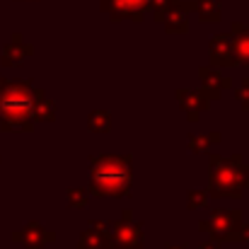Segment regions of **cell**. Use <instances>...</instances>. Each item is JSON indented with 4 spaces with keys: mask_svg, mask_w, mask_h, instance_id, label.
<instances>
[{
    "mask_svg": "<svg viewBox=\"0 0 249 249\" xmlns=\"http://www.w3.org/2000/svg\"><path fill=\"white\" fill-rule=\"evenodd\" d=\"M133 186L131 155H94L89 158V196L126 198Z\"/></svg>",
    "mask_w": 249,
    "mask_h": 249,
    "instance_id": "1",
    "label": "cell"
},
{
    "mask_svg": "<svg viewBox=\"0 0 249 249\" xmlns=\"http://www.w3.org/2000/svg\"><path fill=\"white\" fill-rule=\"evenodd\" d=\"M44 94V87H34L32 80H10L0 89V131L2 133H32L34 116L32 104Z\"/></svg>",
    "mask_w": 249,
    "mask_h": 249,
    "instance_id": "2",
    "label": "cell"
},
{
    "mask_svg": "<svg viewBox=\"0 0 249 249\" xmlns=\"http://www.w3.org/2000/svg\"><path fill=\"white\" fill-rule=\"evenodd\" d=\"M249 186V165L240 153L223 158L218 153L208 155V198H232L240 201Z\"/></svg>",
    "mask_w": 249,
    "mask_h": 249,
    "instance_id": "3",
    "label": "cell"
},
{
    "mask_svg": "<svg viewBox=\"0 0 249 249\" xmlns=\"http://www.w3.org/2000/svg\"><path fill=\"white\" fill-rule=\"evenodd\" d=\"M99 249H143V223L133 218L114 220L109 235L102 237Z\"/></svg>",
    "mask_w": 249,
    "mask_h": 249,
    "instance_id": "4",
    "label": "cell"
},
{
    "mask_svg": "<svg viewBox=\"0 0 249 249\" xmlns=\"http://www.w3.org/2000/svg\"><path fill=\"white\" fill-rule=\"evenodd\" d=\"M240 220H245V215H242V211H220V208H215V211H211V215L206 218V220H201L198 223V230L201 232H206L211 240H218L220 245L228 240V235L232 232V228L240 223Z\"/></svg>",
    "mask_w": 249,
    "mask_h": 249,
    "instance_id": "5",
    "label": "cell"
},
{
    "mask_svg": "<svg viewBox=\"0 0 249 249\" xmlns=\"http://www.w3.org/2000/svg\"><path fill=\"white\" fill-rule=\"evenodd\" d=\"M99 5L109 15L111 22L131 19V22L141 24L145 19V12H148L150 0H99Z\"/></svg>",
    "mask_w": 249,
    "mask_h": 249,
    "instance_id": "6",
    "label": "cell"
},
{
    "mask_svg": "<svg viewBox=\"0 0 249 249\" xmlns=\"http://www.w3.org/2000/svg\"><path fill=\"white\" fill-rule=\"evenodd\" d=\"M174 97H177L181 111L186 114V119L191 124H198L203 111H208V104H211V99L201 92V87L198 89H194V87H177Z\"/></svg>",
    "mask_w": 249,
    "mask_h": 249,
    "instance_id": "7",
    "label": "cell"
},
{
    "mask_svg": "<svg viewBox=\"0 0 249 249\" xmlns=\"http://www.w3.org/2000/svg\"><path fill=\"white\" fill-rule=\"evenodd\" d=\"M12 240L19 242L22 249H46L49 245L56 242V232L49 230V228H44L41 223L32 220V223H27L22 230L12 232Z\"/></svg>",
    "mask_w": 249,
    "mask_h": 249,
    "instance_id": "8",
    "label": "cell"
},
{
    "mask_svg": "<svg viewBox=\"0 0 249 249\" xmlns=\"http://www.w3.org/2000/svg\"><path fill=\"white\" fill-rule=\"evenodd\" d=\"M196 10V0H189V2H181L177 0L162 17V27H165L167 34H186L189 32V12Z\"/></svg>",
    "mask_w": 249,
    "mask_h": 249,
    "instance_id": "9",
    "label": "cell"
},
{
    "mask_svg": "<svg viewBox=\"0 0 249 249\" xmlns=\"http://www.w3.org/2000/svg\"><path fill=\"white\" fill-rule=\"evenodd\" d=\"M198 78H201V92L211 99V102H218L223 97V89L225 87H232V80L228 75H223L218 68L213 66H201L198 68Z\"/></svg>",
    "mask_w": 249,
    "mask_h": 249,
    "instance_id": "10",
    "label": "cell"
},
{
    "mask_svg": "<svg viewBox=\"0 0 249 249\" xmlns=\"http://www.w3.org/2000/svg\"><path fill=\"white\" fill-rule=\"evenodd\" d=\"M32 56H34V46H32V44H24L22 34H15V36L5 44L2 56H0V63H2L5 68H19V66H24Z\"/></svg>",
    "mask_w": 249,
    "mask_h": 249,
    "instance_id": "11",
    "label": "cell"
},
{
    "mask_svg": "<svg viewBox=\"0 0 249 249\" xmlns=\"http://www.w3.org/2000/svg\"><path fill=\"white\" fill-rule=\"evenodd\" d=\"M208 58L213 68H232L235 56H232V44H230V32L228 34H215L208 41Z\"/></svg>",
    "mask_w": 249,
    "mask_h": 249,
    "instance_id": "12",
    "label": "cell"
},
{
    "mask_svg": "<svg viewBox=\"0 0 249 249\" xmlns=\"http://www.w3.org/2000/svg\"><path fill=\"white\" fill-rule=\"evenodd\" d=\"M230 44L237 66H249V24L232 22L230 24Z\"/></svg>",
    "mask_w": 249,
    "mask_h": 249,
    "instance_id": "13",
    "label": "cell"
},
{
    "mask_svg": "<svg viewBox=\"0 0 249 249\" xmlns=\"http://www.w3.org/2000/svg\"><path fill=\"white\" fill-rule=\"evenodd\" d=\"M186 143H189V150H191L194 155H203V153H208L213 145H220V143H223V133H220V131H213V133H208V136L189 133Z\"/></svg>",
    "mask_w": 249,
    "mask_h": 249,
    "instance_id": "14",
    "label": "cell"
},
{
    "mask_svg": "<svg viewBox=\"0 0 249 249\" xmlns=\"http://www.w3.org/2000/svg\"><path fill=\"white\" fill-rule=\"evenodd\" d=\"M32 116H34V121H41V124L56 121V102L49 99L46 94H39L32 104Z\"/></svg>",
    "mask_w": 249,
    "mask_h": 249,
    "instance_id": "15",
    "label": "cell"
},
{
    "mask_svg": "<svg viewBox=\"0 0 249 249\" xmlns=\"http://www.w3.org/2000/svg\"><path fill=\"white\" fill-rule=\"evenodd\" d=\"M198 19L203 24H215L223 19V10H220V0H196V10Z\"/></svg>",
    "mask_w": 249,
    "mask_h": 249,
    "instance_id": "16",
    "label": "cell"
},
{
    "mask_svg": "<svg viewBox=\"0 0 249 249\" xmlns=\"http://www.w3.org/2000/svg\"><path fill=\"white\" fill-rule=\"evenodd\" d=\"M87 128L92 133H109L111 131V114L107 109H94L87 116Z\"/></svg>",
    "mask_w": 249,
    "mask_h": 249,
    "instance_id": "17",
    "label": "cell"
},
{
    "mask_svg": "<svg viewBox=\"0 0 249 249\" xmlns=\"http://www.w3.org/2000/svg\"><path fill=\"white\" fill-rule=\"evenodd\" d=\"M66 198H68V208L80 211V208L87 206V201H89V191H87L85 186H73V189H68Z\"/></svg>",
    "mask_w": 249,
    "mask_h": 249,
    "instance_id": "18",
    "label": "cell"
},
{
    "mask_svg": "<svg viewBox=\"0 0 249 249\" xmlns=\"http://www.w3.org/2000/svg\"><path fill=\"white\" fill-rule=\"evenodd\" d=\"M102 245V235L97 232V230H92V228H87L80 232V237H78V247L75 249H99Z\"/></svg>",
    "mask_w": 249,
    "mask_h": 249,
    "instance_id": "19",
    "label": "cell"
},
{
    "mask_svg": "<svg viewBox=\"0 0 249 249\" xmlns=\"http://www.w3.org/2000/svg\"><path fill=\"white\" fill-rule=\"evenodd\" d=\"M208 203V191H201V189H191L186 194V208L189 211H198Z\"/></svg>",
    "mask_w": 249,
    "mask_h": 249,
    "instance_id": "20",
    "label": "cell"
},
{
    "mask_svg": "<svg viewBox=\"0 0 249 249\" xmlns=\"http://www.w3.org/2000/svg\"><path fill=\"white\" fill-rule=\"evenodd\" d=\"M177 0H150V5H148V10L153 12V19L155 22H162V17H165V12L174 5Z\"/></svg>",
    "mask_w": 249,
    "mask_h": 249,
    "instance_id": "21",
    "label": "cell"
},
{
    "mask_svg": "<svg viewBox=\"0 0 249 249\" xmlns=\"http://www.w3.org/2000/svg\"><path fill=\"white\" fill-rule=\"evenodd\" d=\"M225 242H249V223L240 220V223L232 228V232L228 235Z\"/></svg>",
    "mask_w": 249,
    "mask_h": 249,
    "instance_id": "22",
    "label": "cell"
},
{
    "mask_svg": "<svg viewBox=\"0 0 249 249\" xmlns=\"http://www.w3.org/2000/svg\"><path fill=\"white\" fill-rule=\"evenodd\" d=\"M235 97H237V102L242 104V109L249 111V78H242L240 87L235 89Z\"/></svg>",
    "mask_w": 249,
    "mask_h": 249,
    "instance_id": "23",
    "label": "cell"
},
{
    "mask_svg": "<svg viewBox=\"0 0 249 249\" xmlns=\"http://www.w3.org/2000/svg\"><path fill=\"white\" fill-rule=\"evenodd\" d=\"M87 225H89L92 230H97L102 237H104V235H109V228H111V223H104V220H89Z\"/></svg>",
    "mask_w": 249,
    "mask_h": 249,
    "instance_id": "24",
    "label": "cell"
},
{
    "mask_svg": "<svg viewBox=\"0 0 249 249\" xmlns=\"http://www.w3.org/2000/svg\"><path fill=\"white\" fill-rule=\"evenodd\" d=\"M198 249H220V242H218V240H208V242H203Z\"/></svg>",
    "mask_w": 249,
    "mask_h": 249,
    "instance_id": "25",
    "label": "cell"
},
{
    "mask_svg": "<svg viewBox=\"0 0 249 249\" xmlns=\"http://www.w3.org/2000/svg\"><path fill=\"white\" fill-rule=\"evenodd\" d=\"M167 249H186L184 245H167Z\"/></svg>",
    "mask_w": 249,
    "mask_h": 249,
    "instance_id": "26",
    "label": "cell"
},
{
    "mask_svg": "<svg viewBox=\"0 0 249 249\" xmlns=\"http://www.w3.org/2000/svg\"><path fill=\"white\" fill-rule=\"evenodd\" d=\"M2 85H5V78H2V75H0V89H2Z\"/></svg>",
    "mask_w": 249,
    "mask_h": 249,
    "instance_id": "27",
    "label": "cell"
}]
</instances>
